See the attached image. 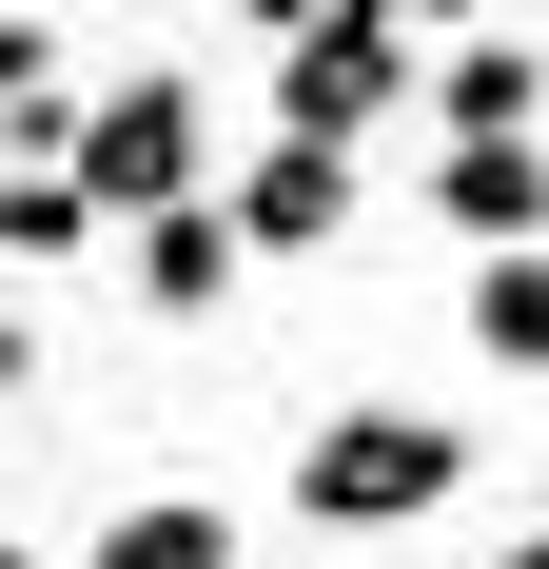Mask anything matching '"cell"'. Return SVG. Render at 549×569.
<instances>
[{"label": "cell", "mask_w": 549, "mask_h": 569, "mask_svg": "<svg viewBox=\"0 0 549 569\" xmlns=\"http://www.w3.org/2000/svg\"><path fill=\"white\" fill-rule=\"evenodd\" d=\"M451 491H471V412L353 393V412L295 432V511H315V530H412V511H451Z\"/></svg>", "instance_id": "cell-1"}, {"label": "cell", "mask_w": 549, "mask_h": 569, "mask_svg": "<svg viewBox=\"0 0 549 569\" xmlns=\"http://www.w3.org/2000/svg\"><path fill=\"white\" fill-rule=\"evenodd\" d=\"M432 40L392 20V0H315L295 40H274V138H333V158H373V118H412Z\"/></svg>", "instance_id": "cell-2"}, {"label": "cell", "mask_w": 549, "mask_h": 569, "mask_svg": "<svg viewBox=\"0 0 549 569\" xmlns=\"http://www.w3.org/2000/svg\"><path fill=\"white\" fill-rule=\"evenodd\" d=\"M59 177H79L99 217H158V197H197V177H217V99L138 59V79H99V99H79V138H59Z\"/></svg>", "instance_id": "cell-3"}, {"label": "cell", "mask_w": 549, "mask_h": 569, "mask_svg": "<svg viewBox=\"0 0 549 569\" xmlns=\"http://www.w3.org/2000/svg\"><path fill=\"white\" fill-rule=\"evenodd\" d=\"M217 217H236V256H333L373 197H353V158H333V138H256V158L217 177Z\"/></svg>", "instance_id": "cell-4"}, {"label": "cell", "mask_w": 549, "mask_h": 569, "mask_svg": "<svg viewBox=\"0 0 549 569\" xmlns=\"http://www.w3.org/2000/svg\"><path fill=\"white\" fill-rule=\"evenodd\" d=\"M118 256H138V315H158V335H197V315L236 295V217H217V177H197V197H158V217H118Z\"/></svg>", "instance_id": "cell-5"}, {"label": "cell", "mask_w": 549, "mask_h": 569, "mask_svg": "<svg viewBox=\"0 0 549 569\" xmlns=\"http://www.w3.org/2000/svg\"><path fill=\"white\" fill-rule=\"evenodd\" d=\"M412 118H432V138H530V118H549V59L471 20V40H432V79H412Z\"/></svg>", "instance_id": "cell-6"}, {"label": "cell", "mask_w": 549, "mask_h": 569, "mask_svg": "<svg viewBox=\"0 0 549 569\" xmlns=\"http://www.w3.org/2000/svg\"><path fill=\"white\" fill-rule=\"evenodd\" d=\"M432 217L491 256V236H549V118L530 138H432Z\"/></svg>", "instance_id": "cell-7"}, {"label": "cell", "mask_w": 549, "mask_h": 569, "mask_svg": "<svg viewBox=\"0 0 549 569\" xmlns=\"http://www.w3.org/2000/svg\"><path fill=\"white\" fill-rule=\"evenodd\" d=\"M79 569H256V530H236V491H138V511H99Z\"/></svg>", "instance_id": "cell-8"}, {"label": "cell", "mask_w": 549, "mask_h": 569, "mask_svg": "<svg viewBox=\"0 0 549 569\" xmlns=\"http://www.w3.org/2000/svg\"><path fill=\"white\" fill-rule=\"evenodd\" d=\"M99 236H118V217H99L59 158H0V276H79Z\"/></svg>", "instance_id": "cell-9"}, {"label": "cell", "mask_w": 549, "mask_h": 569, "mask_svg": "<svg viewBox=\"0 0 549 569\" xmlns=\"http://www.w3.org/2000/svg\"><path fill=\"white\" fill-rule=\"evenodd\" d=\"M79 138V79H59V20L40 0H0V158H59Z\"/></svg>", "instance_id": "cell-10"}, {"label": "cell", "mask_w": 549, "mask_h": 569, "mask_svg": "<svg viewBox=\"0 0 549 569\" xmlns=\"http://www.w3.org/2000/svg\"><path fill=\"white\" fill-rule=\"evenodd\" d=\"M471 353L491 373H549V236H491L471 256Z\"/></svg>", "instance_id": "cell-11"}, {"label": "cell", "mask_w": 549, "mask_h": 569, "mask_svg": "<svg viewBox=\"0 0 549 569\" xmlns=\"http://www.w3.org/2000/svg\"><path fill=\"white\" fill-rule=\"evenodd\" d=\"M0 393H40V315H0Z\"/></svg>", "instance_id": "cell-12"}, {"label": "cell", "mask_w": 549, "mask_h": 569, "mask_svg": "<svg viewBox=\"0 0 549 569\" xmlns=\"http://www.w3.org/2000/svg\"><path fill=\"white\" fill-rule=\"evenodd\" d=\"M392 20H412V40H471V20H491V0H392Z\"/></svg>", "instance_id": "cell-13"}, {"label": "cell", "mask_w": 549, "mask_h": 569, "mask_svg": "<svg viewBox=\"0 0 549 569\" xmlns=\"http://www.w3.org/2000/svg\"><path fill=\"white\" fill-rule=\"evenodd\" d=\"M510 569H549V471H530V511H510Z\"/></svg>", "instance_id": "cell-14"}, {"label": "cell", "mask_w": 549, "mask_h": 569, "mask_svg": "<svg viewBox=\"0 0 549 569\" xmlns=\"http://www.w3.org/2000/svg\"><path fill=\"white\" fill-rule=\"evenodd\" d=\"M295 20H315V0H236V40H295Z\"/></svg>", "instance_id": "cell-15"}, {"label": "cell", "mask_w": 549, "mask_h": 569, "mask_svg": "<svg viewBox=\"0 0 549 569\" xmlns=\"http://www.w3.org/2000/svg\"><path fill=\"white\" fill-rule=\"evenodd\" d=\"M0 569H40V550H20V530H0Z\"/></svg>", "instance_id": "cell-16"}, {"label": "cell", "mask_w": 549, "mask_h": 569, "mask_svg": "<svg viewBox=\"0 0 549 569\" xmlns=\"http://www.w3.org/2000/svg\"><path fill=\"white\" fill-rule=\"evenodd\" d=\"M530 59H549V40H530Z\"/></svg>", "instance_id": "cell-17"}]
</instances>
